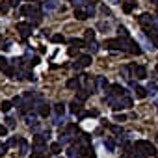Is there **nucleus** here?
Instances as JSON below:
<instances>
[{"instance_id":"f257e3e1","label":"nucleus","mask_w":158,"mask_h":158,"mask_svg":"<svg viewBox=\"0 0 158 158\" xmlns=\"http://www.w3.org/2000/svg\"><path fill=\"white\" fill-rule=\"evenodd\" d=\"M134 152H136V156H156V147L151 141L138 139L134 143Z\"/></svg>"},{"instance_id":"f03ea898","label":"nucleus","mask_w":158,"mask_h":158,"mask_svg":"<svg viewBox=\"0 0 158 158\" xmlns=\"http://www.w3.org/2000/svg\"><path fill=\"white\" fill-rule=\"evenodd\" d=\"M106 101L110 102V106L114 110H123V108H132V99L127 97V95H119V97H114V95H106Z\"/></svg>"},{"instance_id":"7ed1b4c3","label":"nucleus","mask_w":158,"mask_h":158,"mask_svg":"<svg viewBox=\"0 0 158 158\" xmlns=\"http://www.w3.org/2000/svg\"><path fill=\"white\" fill-rule=\"evenodd\" d=\"M21 15H23V17H30V24H32V26L41 23V13H39V10H37L34 4L23 6V8H21Z\"/></svg>"},{"instance_id":"20e7f679","label":"nucleus","mask_w":158,"mask_h":158,"mask_svg":"<svg viewBox=\"0 0 158 158\" xmlns=\"http://www.w3.org/2000/svg\"><path fill=\"white\" fill-rule=\"evenodd\" d=\"M138 23L143 26V28H158L156 23H154V15H149V13H143L138 17Z\"/></svg>"},{"instance_id":"39448f33","label":"nucleus","mask_w":158,"mask_h":158,"mask_svg":"<svg viewBox=\"0 0 158 158\" xmlns=\"http://www.w3.org/2000/svg\"><path fill=\"white\" fill-rule=\"evenodd\" d=\"M88 65H91V56H80V58L73 63L74 71H80V69H84V67H88Z\"/></svg>"},{"instance_id":"423d86ee","label":"nucleus","mask_w":158,"mask_h":158,"mask_svg":"<svg viewBox=\"0 0 158 158\" xmlns=\"http://www.w3.org/2000/svg\"><path fill=\"white\" fill-rule=\"evenodd\" d=\"M17 32L21 34V37H28L32 34V24L30 23H19L17 24Z\"/></svg>"},{"instance_id":"0eeeda50","label":"nucleus","mask_w":158,"mask_h":158,"mask_svg":"<svg viewBox=\"0 0 158 158\" xmlns=\"http://www.w3.org/2000/svg\"><path fill=\"white\" fill-rule=\"evenodd\" d=\"M106 47L110 50H123V41H121V37H117V39H106Z\"/></svg>"},{"instance_id":"6e6552de","label":"nucleus","mask_w":158,"mask_h":158,"mask_svg":"<svg viewBox=\"0 0 158 158\" xmlns=\"http://www.w3.org/2000/svg\"><path fill=\"white\" fill-rule=\"evenodd\" d=\"M82 74L80 76H74V78H71V80H67V88L69 89H80L82 88Z\"/></svg>"},{"instance_id":"1a4fd4ad","label":"nucleus","mask_w":158,"mask_h":158,"mask_svg":"<svg viewBox=\"0 0 158 158\" xmlns=\"http://www.w3.org/2000/svg\"><path fill=\"white\" fill-rule=\"evenodd\" d=\"M132 67V73L136 78H147V69L143 65H130Z\"/></svg>"},{"instance_id":"9d476101","label":"nucleus","mask_w":158,"mask_h":158,"mask_svg":"<svg viewBox=\"0 0 158 158\" xmlns=\"http://www.w3.org/2000/svg\"><path fill=\"white\" fill-rule=\"evenodd\" d=\"M47 136L45 134H37V136H34V147L35 149H43L45 145H47Z\"/></svg>"},{"instance_id":"9b49d317","label":"nucleus","mask_w":158,"mask_h":158,"mask_svg":"<svg viewBox=\"0 0 158 158\" xmlns=\"http://www.w3.org/2000/svg\"><path fill=\"white\" fill-rule=\"evenodd\" d=\"M78 149H80V154H82V156L95 158V149L91 147V143H89V145H82V147H78Z\"/></svg>"},{"instance_id":"f8f14e48","label":"nucleus","mask_w":158,"mask_h":158,"mask_svg":"<svg viewBox=\"0 0 158 158\" xmlns=\"http://www.w3.org/2000/svg\"><path fill=\"white\" fill-rule=\"evenodd\" d=\"M58 8H60V0H45L43 2L45 11H52V10H58Z\"/></svg>"},{"instance_id":"ddd939ff","label":"nucleus","mask_w":158,"mask_h":158,"mask_svg":"<svg viewBox=\"0 0 158 158\" xmlns=\"http://www.w3.org/2000/svg\"><path fill=\"white\" fill-rule=\"evenodd\" d=\"M74 17H76L78 21H86V19L89 17V13H88L86 8H74Z\"/></svg>"},{"instance_id":"4468645a","label":"nucleus","mask_w":158,"mask_h":158,"mask_svg":"<svg viewBox=\"0 0 158 158\" xmlns=\"http://www.w3.org/2000/svg\"><path fill=\"white\" fill-rule=\"evenodd\" d=\"M89 93H91L89 89H86V88H80V89H76V99L84 102V101H86V99L89 97Z\"/></svg>"},{"instance_id":"2eb2a0df","label":"nucleus","mask_w":158,"mask_h":158,"mask_svg":"<svg viewBox=\"0 0 158 158\" xmlns=\"http://www.w3.org/2000/svg\"><path fill=\"white\" fill-rule=\"evenodd\" d=\"M71 112H73V114H82V101L74 99V101L71 102Z\"/></svg>"},{"instance_id":"dca6fc26","label":"nucleus","mask_w":158,"mask_h":158,"mask_svg":"<svg viewBox=\"0 0 158 158\" xmlns=\"http://www.w3.org/2000/svg\"><path fill=\"white\" fill-rule=\"evenodd\" d=\"M130 84H132V88H134V93H136V97H138V99H143V97L147 95V91H145L141 86H138L136 82H130Z\"/></svg>"},{"instance_id":"f3484780","label":"nucleus","mask_w":158,"mask_h":158,"mask_svg":"<svg viewBox=\"0 0 158 158\" xmlns=\"http://www.w3.org/2000/svg\"><path fill=\"white\" fill-rule=\"evenodd\" d=\"M54 112H56L58 115H63V114H65V104H63V102L54 104Z\"/></svg>"},{"instance_id":"a211bd4d","label":"nucleus","mask_w":158,"mask_h":158,"mask_svg":"<svg viewBox=\"0 0 158 158\" xmlns=\"http://www.w3.org/2000/svg\"><path fill=\"white\" fill-rule=\"evenodd\" d=\"M104 147H106L108 152H114V151H115V143H114V139H104Z\"/></svg>"},{"instance_id":"6ab92c4d","label":"nucleus","mask_w":158,"mask_h":158,"mask_svg":"<svg viewBox=\"0 0 158 158\" xmlns=\"http://www.w3.org/2000/svg\"><path fill=\"white\" fill-rule=\"evenodd\" d=\"M19 147H21V151H19V152L24 156V154L28 152V143H26V139H19Z\"/></svg>"},{"instance_id":"aec40b11","label":"nucleus","mask_w":158,"mask_h":158,"mask_svg":"<svg viewBox=\"0 0 158 158\" xmlns=\"http://www.w3.org/2000/svg\"><path fill=\"white\" fill-rule=\"evenodd\" d=\"M50 152L52 154H60L61 152V143L58 141V143H50Z\"/></svg>"},{"instance_id":"412c9836","label":"nucleus","mask_w":158,"mask_h":158,"mask_svg":"<svg viewBox=\"0 0 158 158\" xmlns=\"http://www.w3.org/2000/svg\"><path fill=\"white\" fill-rule=\"evenodd\" d=\"M97 84H99L101 89H108V88H110V86H108V80H106V78H102V76L97 78Z\"/></svg>"},{"instance_id":"4be33fe9","label":"nucleus","mask_w":158,"mask_h":158,"mask_svg":"<svg viewBox=\"0 0 158 158\" xmlns=\"http://www.w3.org/2000/svg\"><path fill=\"white\" fill-rule=\"evenodd\" d=\"M11 106H13V102H10V101H4L2 104H0V110H2L4 114H8V112L11 110Z\"/></svg>"},{"instance_id":"5701e85b","label":"nucleus","mask_w":158,"mask_h":158,"mask_svg":"<svg viewBox=\"0 0 158 158\" xmlns=\"http://www.w3.org/2000/svg\"><path fill=\"white\" fill-rule=\"evenodd\" d=\"M134 8H136V2H125V4H123V11H125V13H130Z\"/></svg>"},{"instance_id":"b1692460","label":"nucleus","mask_w":158,"mask_h":158,"mask_svg":"<svg viewBox=\"0 0 158 158\" xmlns=\"http://www.w3.org/2000/svg\"><path fill=\"white\" fill-rule=\"evenodd\" d=\"M39 114H41L43 117H47V115L50 114V108H48V104H39Z\"/></svg>"},{"instance_id":"393cba45","label":"nucleus","mask_w":158,"mask_h":158,"mask_svg":"<svg viewBox=\"0 0 158 158\" xmlns=\"http://www.w3.org/2000/svg\"><path fill=\"white\" fill-rule=\"evenodd\" d=\"M30 158H47V154H45V151L43 149H35L34 152H32V156Z\"/></svg>"},{"instance_id":"a878e982","label":"nucleus","mask_w":158,"mask_h":158,"mask_svg":"<svg viewBox=\"0 0 158 158\" xmlns=\"http://www.w3.org/2000/svg\"><path fill=\"white\" fill-rule=\"evenodd\" d=\"M84 37H86L88 41H93V39H95V30H91V28L86 30V32H84Z\"/></svg>"},{"instance_id":"bb28decb","label":"nucleus","mask_w":158,"mask_h":158,"mask_svg":"<svg viewBox=\"0 0 158 158\" xmlns=\"http://www.w3.org/2000/svg\"><path fill=\"white\" fill-rule=\"evenodd\" d=\"M88 48H89V52H91V54L99 52V45H97L95 41H89V43H88Z\"/></svg>"},{"instance_id":"cd10ccee","label":"nucleus","mask_w":158,"mask_h":158,"mask_svg":"<svg viewBox=\"0 0 158 158\" xmlns=\"http://www.w3.org/2000/svg\"><path fill=\"white\" fill-rule=\"evenodd\" d=\"M99 115V112L97 110H91V112H84V114H80V119H84V117H97Z\"/></svg>"},{"instance_id":"c85d7f7f","label":"nucleus","mask_w":158,"mask_h":158,"mask_svg":"<svg viewBox=\"0 0 158 158\" xmlns=\"http://www.w3.org/2000/svg\"><path fill=\"white\" fill-rule=\"evenodd\" d=\"M71 43H73V45H74L76 48H82V47L86 45V43H84L82 39H76V37H74V39H71Z\"/></svg>"},{"instance_id":"c756f323","label":"nucleus","mask_w":158,"mask_h":158,"mask_svg":"<svg viewBox=\"0 0 158 158\" xmlns=\"http://www.w3.org/2000/svg\"><path fill=\"white\" fill-rule=\"evenodd\" d=\"M52 41H54V43H63V41H65V37H63V35H60V34H56V35H52Z\"/></svg>"},{"instance_id":"7c9ffc66","label":"nucleus","mask_w":158,"mask_h":158,"mask_svg":"<svg viewBox=\"0 0 158 158\" xmlns=\"http://www.w3.org/2000/svg\"><path fill=\"white\" fill-rule=\"evenodd\" d=\"M4 73H6L8 76H15V74H17V71H15L13 67H6V69H4Z\"/></svg>"},{"instance_id":"2f4dec72","label":"nucleus","mask_w":158,"mask_h":158,"mask_svg":"<svg viewBox=\"0 0 158 158\" xmlns=\"http://www.w3.org/2000/svg\"><path fill=\"white\" fill-rule=\"evenodd\" d=\"M71 4H73L74 8H82L86 2H84V0H71Z\"/></svg>"},{"instance_id":"473e14b6","label":"nucleus","mask_w":158,"mask_h":158,"mask_svg":"<svg viewBox=\"0 0 158 158\" xmlns=\"http://www.w3.org/2000/svg\"><path fill=\"white\" fill-rule=\"evenodd\" d=\"M117 32H119V35H121V37H128V32H127V28H125V26H119V30H117Z\"/></svg>"},{"instance_id":"72a5a7b5","label":"nucleus","mask_w":158,"mask_h":158,"mask_svg":"<svg viewBox=\"0 0 158 158\" xmlns=\"http://www.w3.org/2000/svg\"><path fill=\"white\" fill-rule=\"evenodd\" d=\"M6 127L13 128V127H15V119H13V117H6Z\"/></svg>"},{"instance_id":"f704fd0d","label":"nucleus","mask_w":158,"mask_h":158,"mask_svg":"<svg viewBox=\"0 0 158 158\" xmlns=\"http://www.w3.org/2000/svg\"><path fill=\"white\" fill-rule=\"evenodd\" d=\"M8 10H10V4H8V2H0V11L6 13Z\"/></svg>"},{"instance_id":"c9c22d12","label":"nucleus","mask_w":158,"mask_h":158,"mask_svg":"<svg viewBox=\"0 0 158 158\" xmlns=\"http://www.w3.org/2000/svg\"><path fill=\"white\" fill-rule=\"evenodd\" d=\"M8 67V60L6 58H0V71H4Z\"/></svg>"},{"instance_id":"e433bc0d","label":"nucleus","mask_w":158,"mask_h":158,"mask_svg":"<svg viewBox=\"0 0 158 158\" xmlns=\"http://www.w3.org/2000/svg\"><path fill=\"white\" fill-rule=\"evenodd\" d=\"M112 132L119 136V134H123V128H121V127H117V125H114V127H112Z\"/></svg>"},{"instance_id":"4c0bfd02","label":"nucleus","mask_w":158,"mask_h":158,"mask_svg":"<svg viewBox=\"0 0 158 158\" xmlns=\"http://www.w3.org/2000/svg\"><path fill=\"white\" fill-rule=\"evenodd\" d=\"M71 138H69V134H60V143H67Z\"/></svg>"},{"instance_id":"58836bf2","label":"nucleus","mask_w":158,"mask_h":158,"mask_svg":"<svg viewBox=\"0 0 158 158\" xmlns=\"http://www.w3.org/2000/svg\"><path fill=\"white\" fill-rule=\"evenodd\" d=\"M151 43H152V47H156V48H158V34H154V35L151 37Z\"/></svg>"},{"instance_id":"ea45409f","label":"nucleus","mask_w":158,"mask_h":158,"mask_svg":"<svg viewBox=\"0 0 158 158\" xmlns=\"http://www.w3.org/2000/svg\"><path fill=\"white\" fill-rule=\"evenodd\" d=\"M115 121H119V123H123V121H127V117H125L123 114H117V115H115Z\"/></svg>"},{"instance_id":"a19ab883","label":"nucleus","mask_w":158,"mask_h":158,"mask_svg":"<svg viewBox=\"0 0 158 158\" xmlns=\"http://www.w3.org/2000/svg\"><path fill=\"white\" fill-rule=\"evenodd\" d=\"M6 134H8V127L0 125V136H6Z\"/></svg>"},{"instance_id":"79ce46f5","label":"nucleus","mask_w":158,"mask_h":158,"mask_svg":"<svg viewBox=\"0 0 158 158\" xmlns=\"http://www.w3.org/2000/svg\"><path fill=\"white\" fill-rule=\"evenodd\" d=\"M13 104H17V106H23V99H21V97H15V99H13Z\"/></svg>"},{"instance_id":"37998d69","label":"nucleus","mask_w":158,"mask_h":158,"mask_svg":"<svg viewBox=\"0 0 158 158\" xmlns=\"http://www.w3.org/2000/svg\"><path fill=\"white\" fill-rule=\"evenodd\" d=\"M30 65H37L39 63V58H32V61H28Z\"/></svg>"},{"instance_id":"c03bdc74","label":"nucleus","mask_w":158,"mask_h":158,"mask_svg":"<svg viewBox=\"0 0 158 158\" xmlns=\"http://www.w3.org/2000/svg\"><path fill=\"white\" fill-rule=\"evenodd\" d=\"M102 13H104V15H110V10H108L106 6H102Z\"/></svg>"},{"instance_id":"a18cd8bd","label":"nucleus","mask_w":158,"mask_h":158,"mask_svg":"<svg viewBox=\"0 0 158 158\" xmlns=\"http://www.w3.org/2000/svg\"><path fill=\"white\" fill-rule=\"evenodd\" d=\"M128 154H130V152H127V154H123V156H121V158H130V156H128Z\"/></svg>"},{"instance_id":"49530a36","label":"nucleus","mask_w":158,"mask_h":158,"mask_svg":"<svg viewBox=\"0 0 158 158\" xmlns=\"http://www.w3.org/2000/svg\"><path fill=\"white\" fill-rule=\"evenodd\" d=\"M156 141H158V134H156Z\"/></svg>"},{"instance_id":"de8ad7c7","label":"nucleus","mask_w":158,"mask_h":158,"mask_svg":"<svg viewBox=\"0 0 158 158\" xmlns=\"http://www.w3.org/2000/svg\"><path fill=\"white\" fill-rule=\"evenodd\" d=\"M156 73H158V65H156Z\"/></svg>"},{"instance_id":"09e8293b","label":"nucleus","mask_w":158,"mask_h":158,"mask_svg":"<svg viewBox=\"0 0 158 158\" xmlns=\"http://www.w3.org/2000/svg\"><path fill=\"white\" fill-rule=\"evenodd\" d=\"M76 158H82V156H76Z\"/></svg>"},{"instance_id":"8fccbe9b","label":"nucleus","mask_w":158,"mask_h":158,"mask_svg":"<svg viewBox=\"0 0 158 158\" xmlns=\"http://www.w3.org/2000/svg\"><path fill=\"white\" fill-rule=\"evenodd\" d=\"M0 41H2V37H0Z\"/></svg>"},{"instance_id":"3c124183","label":"nucleus","mask_w":158,"mask_h":158,"mask_svg":"<svg viewBox=\"0 0 158 158\" xmlns=\"http://www.w3.org/2000/svg\"><path fill=\"white\" fill-rule=\"evenodd\" d=\"M156 158H158V154H156Z\"/></svg>"},{"instance_id":"603ef678","label":"nucleus","mask_w":158,"mask_h":158,"mask_svg":"<svg viewBox=\"0 0 158 158\" xmlns=\"http://www.w3.org/2000/svg\"><path fill=\"white\" fill-rule=\"evenodd\" d=\"M58 158H60V156H58Z\"/></svg>"}]
</instances>
